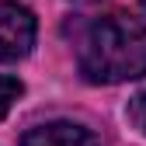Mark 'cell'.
Segmentation results:
<instances>
[{"mask_svg": "<svg viewBox=\"0 0 146 146\" xmlns=\"http://www.w3.org/2000/svg\"><path fill=\"white\" fill-rule=\"evenodd\" d=\"M21 146H101V139L77 122H45L21 136Z\"/></svg>", "mask_w": 146, "mask_h": 146, "instance_id": "3", "label": "cell"}, {"mask_svg": "<svg viewBox=\"0 0 146 146\" xmlns=\"http://www.w3.org/2000/svg\"><path fill=\"white\" fill-rule=\"evenodd\" d=\"M139 7H143V11H146V0H139Z\"/></svg>", "mask_w": 146, "mask_h": 146, "instance_id": "6", "label": "cell"}, {"mask_svg": "<svg viewBox=\"0 0 146 146\" xmlns=\"http://www.w3.org/2000/svg\"><path fill=\"white\" fill-rule=\"evenodd\" d=\"M129 122H132L136 132L146 136V90H143V94H136V98L129 101Z\"/></svg>", "mask_w": 146, "mask_h": 146, "instance_id": "5", "label": "cell"}, {"mask_svg": "<svg viewBox=\"0 0 146 146\" xmlns=\"http://www.w3.org/2000/svg\"><path fill=\"white\" fill-rule=\"evenodd\" d=\"M25 94V84L17 80V77H7V73H0V118H4L11 108H14V101Z\"/></svg>", "mask_w": 146, "mask_h": 146, "instance_id": "4", "label": "cell"}, {"mask_svg": "<svg viewBox=\"0 0 146 146\" xmlns=\"http://www.w3.org/2000/svg\"><path fill=\"white\" fill-rule=\"evenodd\" d=\"M77 66L90 84L146 77V25L129 14H104L90 21L77 42Z\"/></svg>", "mask_w": 146, "mask_h": 146, "instance_id": "1", "label": "cell"}, {"mask_svg": "<svg viewBox=\"0 0 146 146\" xmlns=\"http://www.w3.org/2000/svg\"><path fill=\"white\" fill-rule=\"evenodd\" d=\"M35 14L14 0H0V63L25 59L35 45Z\"/></svg>", "mask_w": 146, "mask_h": 146, "instance_id": "2", "label": "cell"}]
</instances>
